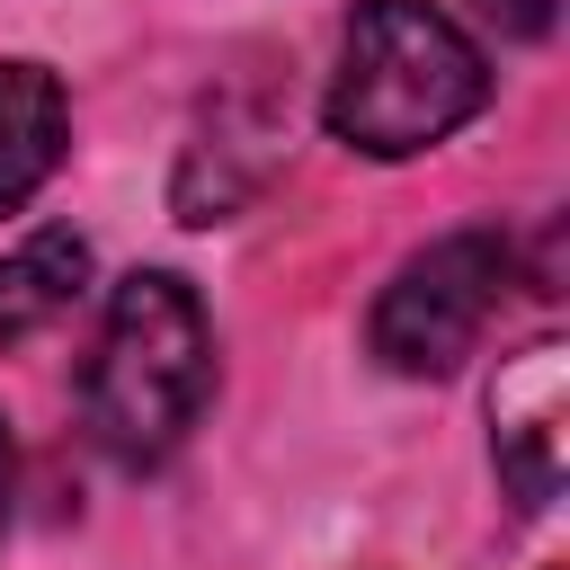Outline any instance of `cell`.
I'll return each mask as SVG.
<instances>
[{"instance_id":"cell-1","label":"cell","mask_w":570,"mask_h":570,"mask_svg":"<svg viewBox=\"0 0 570 570\" xmlns=\"http://www.w3.org/2000/svg\"><path fill=\"white\" fill-rule=\"evenodd\" d=\"M490 98L481 45L436 0H356L338 80H330V134L365 160H410L472 125Z\"/></svg>"},{"instance_id":"cell-2","label":"cell","mask_w":570,"mask_h":570,"mask_svg":"<svg viewBox=\"0 0 570 570\" xmlns=\"http://www.w3.org/2000/svg\"><path fill=\"white\" fill-rule=\"evenodd\" d=\"M205 392H214V330H205V303L178 285V276H125L107 321H98V347H89V374H80V419L98 436L107 463L125 472H151L187 445V428L205 419Z\"/></svg>"},{"instance_id":"cell-3","label":"cell","mask_w":570,"mask_h":570,"mask_svg":"<svg viewBox=\"0 0 570 570\" xmlns=\"http://www.w3.org/2000/svg\"><path fill=\"white\" fill-rule=\"evenodd\" d=\"M517 276V249L499 232H445L428 240L374 303V356L392 374H454L472 338L490 330L499 294Z\"/></svg>"},{"instance_id":"cell-4","label":"cell","mask_w":570,"mask_h":570,"mask_svg":"<svg viewBox=\"0 0 570 570\" xmlns=\"http://www.w3.org/2000/svg\"><path fill=\"white\" fill-rule=\"evenodd\" d=\"M561 428H570V356H561V338H534L490 383V445L525 508L561 499Z\"/></svg>"},{"instance_id":"cell-5","label":"cell","mask_w":570,"mask_h":570,"mask_svg":"<svg viewBox=\"0 0 570 570\" xmlns=\"http://www.w3.org/2000/svg\"><path fill=\"white\" fill-rule=\"evenodd\" d=\"M62 134H71L62 80H53L45 62H0V214L27 205V196L53 178Z\"/></svg>"},{"instance_id":"cell-6","label":"cell","mask_w":570,"mask_h":570,"mask_svg":"<svg viewBox=\"0 0 570 570\" xmlns=\"http://www.w3.org/2000/svg\"><path fill=\"white\" fill-rule=\"evenodd\" d=\"M89 294V240L80 232H36L0 258V338H36L53 330L71 303Z\"/></svg>"},{"instance_id":"cell-7","label":"cell","mask_w":570,"mask_h":570,"mask_svg":"<svg viewBox=\"0 0 570 570\" xmlns=\"http://www.w3.org/2000/svg\"><path fill=\"white\" fill-rule=\"evenodd\" d=\"M481 18H490L499 36H543V27H552V0H481Z\"/></svg>"},{"instance_id":"cell-8","label":"cell","mask_w":570,"mask_h":570,"mask_svg":"<svg viewBox=\"0 0 570 570\" xmlns=\"http://www.w3.org/2000/svg\"><path fill=\"white\" fill-rule=\"evenodd\" d=\"M9 490H18V454H9V428H0V525H9Z\"/></svg>"}]
</instances>
